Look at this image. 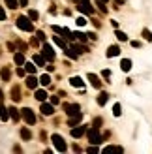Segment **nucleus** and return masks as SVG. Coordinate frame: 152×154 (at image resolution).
Returning a JSON list of instances; mask_svg holds the SVG:
<instances>
[{
	"label": "nucleus",
	"mask_w": 152,
	"mask_h": 154,
	"mask_svg": "<svg viewBox=\"0 0 152 154\" xmlns=\"http://www.w3.org/2000/svg\"><path fill=\"white\" fill-rule=\"evenodd\" d=\"M102 122H103V120H102L100 117H98V119H94V122H92V126H96V128H100V124H102Z\"/></svg>",
	"instance_id": "58836bf2"
},
{
	"label": "nucleus",
	"mask_w": 152,
	"mask_h": 154,
	"mask_svg": "<svg viewBox=\"0 0 152 154\" xmlns=\"http://www.w3.org/2000/svg\"><path fill=\"white\" fill-rule=\"evenodd\" d=\"M6 6L10 8V10H17V8H19V0H6Z\"/></svg>",
	"instance_id": "c85d7f7f"
},
{
	"label": "nucleus",
	"mask_w": 152,
	"mask_h": 154,
	"mask_svg": "<svg viewBox=\"0 0 152 154\" xmlns=\"http://www.w3.org/2000/svg\"><path fill=\"white\" fill-rule=\"evenodd\" d=\"M70 85H71V87H75V88H83V87H85V81H83L81 77L75 75V77H71V79H70Z\"/></svg>",
	"instance_id": "4468645a"
},
{
	"label": "nucleus",
	"mask_w": 152,
	"mask_h": 154,
	"mask_svg": "<svg viewBox=\"0 0 152 154\" xmlns=\"http://www.w3.org/2000/svg\"><path fill=\"white\" fill-rule=\"evenodd\" d=\"M77 10H79L81 13H87V15H92V13H94V8H92V4H90L88 0H79Z\"/></svg>",
	"instance_id": "39448f33"
},
{
	"label": "nucleus",
	"mask_w": 152,
	"mask_h": 154,
	"mask_svg": "<svg viewBox=\"0 0 152 154\" xmlns=\"http://www.w3.org/2000/svg\"><path fill=\"white\" fill-rule=\"evenodd\" d=\"M75 23H77V26H85V25H87V23H88V21H87L85 17H79L77 21H75Z\"/></svg>",
	"instance_id": "f704fd0d"
},
{
	"label": "nucleus",
	"mask_w": 152,
	"mask_h": 154,
	"mask_svg": "<svg viewBox=\"0 0 152 154\" xmlns=\"http://www.w3.org/2000/svg\"><path fill=\"white\" fill-rule=\"evenodd\" d=\"M11 98H13V102H19V100H21V90H19V87H13L11 88Z\"/></svg>",
	"instance_id": "b1692460"
},
{
	"label": "nucleus",
	"mask_w": 152,
	"mask_h": 154,
	"mask_svg": "<svg viewBox=\"0 0 152 154\" xmlns=\"http://www.w3.org/2000/svg\"><path fill=\"white\" fill-rule=\"evenodd\" d=\"M53 42H55V43L58 45V47H62L64 51L68 49V43H66V42H64V40H62V38H60V36H53Z\"/></svg>",
	"instance_id": "a211bd4d"
},
{
	"label": "nucleus",
	"mask_w": 152,
	"mask_h": 154,
	"mask_svg": "<svg viewBox=\"0 0 152 154\" xmlns=\"http://www.w3.org/2000/svg\"><path fill=\"white\" fill-rule=\"evenodd\" d=\"M113 115H115V117H120V115H122V105H120V103L113 105Z\"/></svg>",
	"instance_id": "c756f323"
},
{
	"label": "nucleus",
	"mask_w": 152,
	"mask_h": 154,
	"mask_svg": "<svg viewBox=\"0 0 152 154\" xmlns=\"http://www.w3.org/2000/svg\"><path fill=\"white\" fill-rule=\"evenodd\" d=\"M81 120H83V115H81V113L70 115V119H68V126H77V124H79Z\"/></svg>",
	"instance_id": "9d476101"
},
{
	"label": "nucleus",
	"mask_w": 152,
	"mask_h": 154,
	"mask_svg": "<svg viewBox=\"0 0 152 154\" xmlns=\"http://www.w3.org/2000/svg\"><path fill=\"white\" fill-rule=\"evenodd\" d=\"M13 62L17 64V66H23V64H25V55H23V53H15Z\"/></svg>",
	"instance_id": "6ab92c4d"
},
{
	"label": "nucleus",
	"mask_w": 152,
	"mask_h": 154,
	"mask_svg": "<svg viewBox=\"0 0 152 154\" xmlns=\"http://www.w3.org/2000/svg\"><path fill=\"white\" fill-rule=\"evenodd\" d=\"M17 28L21 30H25V32H32L34 30V25H32V19L30 17H17Z\"/></svg>",
	"instance_id": "7ed1b4c3"
},
{
	"label": "nucleus",
	"mask_w": 152,
	"mask_h": 154,
	"mask_svg": "<svg viewBox=\"0 0 152 154\" xmlns=\"http://www.w3.org/2000/svg\"><path fill=\"white\" fill-rule=\"evenodd\" d=\"M28 4V0H19V6H26Z\"/></svg>",
	"instance_id": "49530a36"
},
{
	"label": "nucleus",
	"mask_w": 152,
	"mask_h": 154,
	"mask_svg": "<svg viewBox=\"0 0 152 154\" xmlns=\"http://www.w3.org/2000/svg\"><path fill=\"white\" fill-rule=\"evenodd\" d=\"M41 51H43L41 55H43V58H45V60H51V62H53V60H55V51H53V47H51L49 43H43Z\"/></svg>",
	"instance_id": "423d86ee"
},
{
	"label": "nucleus",
	"mask_w": 152,
	"mask_h": 154,
	"mask_svg": "<svg viewBox=\"0 0 152 154\" xmlns=\"http://www.w3.org/2000/svg\"><path fill=\"white\" fill-rule=\"evenodd\" d=\"M43 115H45V117H49V115H53V113H55V105H53V103H41V109H40Z\"/></svg>",
	"instance_id": "f8f14e48"
},
{
	"label": "nucleus",
	"mask_w": 152,
	"mask_h": 154,
	"mask_svg": "<svg viewBox=\"0 0 152 154\" xmlns=\"http://www.w3.org/2000/svg\"><path fill=\"white\" fill-rule=\"evenodd\" d=\"M38 83H40V79H36V75H34V73H30V75L26 77V87H28V88H32V90H34V88L38 87Z\"/></svg>",
	"instance_id": "ddd939ff"
},
{
	"label": "nucleus",
	"mask_w": 152,
	"mask_h": 154,
	"mask_svg": "<svg viewBox=\"0 0 152 154\" xmlns=\"http://www.w3.org/2000/svg\"><path fill=\"white\" fill-rule=\"evenodd\" d=\"M103 152H124L122 147H115V145H109V147H105Z\"/></svg>",
	"instance_id": "393cba45"
},
{
	"label": "nucleus",
	"mask_w": 152,
	"mask_h": 154,
	"mask_svg": "<svg viewBox=\"0 0 152 154\" xmlns=\"http://www.w3.org/2000/svg\"><path fill=\"white\" fill-rule=\"evenodd\" d=\"M87 137H88V141L92 143V145H100V143L103 141V137H102L100 132H98V128H96V126H92L90 130H87Z\"/></svg>",
	"instance_id": "f257e3e1"
},
{
	"label": "nucleus",
	"mask_w": 152,
	"mask_h": 154,
	"mask_svg": "<svg viewBox=\"0 0 152 154\" xmlns=\"http://www.w3.org/2000/svg\"><path fill=\"white\" fill-rule=\"evenodd\" d=\"M87 79L90 81V85H92L94 88H102V81H100V77H98L96 73H88Z\"/></svg>",
	"instance_id": "6e6552de"
},
{
	"label": "nucleus",
	"mask_w": 152,
	"mask_h": 154,
	"mask_svg": "<svg viewBox=\"0 0 152 154\" xmlns=\"http://www.w3.org/2000/svg\"><path fill=\"white\" fill-rule=\"evenodd\" d=\"M6 19V11L2 10V6H0V21H4Z\"/></svg>",
	"instance_id": "a19ab883"
},
{
	"label": "nucleus",
	"mask_w": 152,
	"mask_h": 154,
	"mask_svg": "<svg viewBox=\"0 0 152 154\" xmlns=\"http://www.w3.org/2000/svg\"><path fill=\"white\" fill-rule=\"evenodd\" d=\"M19 49H26V43L25 42H19Z\"/></svg>",
	"instance_id": "c03bdc74"
},
{
	"label": "nucleus",
	"mask_w": 152,
	"mask_h": 154,
	"mask_svg": "<svg viewBox=\"0 0 152 154\" xmlns=\"http://www.w3.org/2000/svg\"><path fill=\"white\" fill-rule=\"evenodd\" d=\"M25 73H26V70L19 66V68H17V75H19V77H25Z\"/></svg>",
	"instance_id": "4c0bfd02"
},
{
	"label": "nucleus",
	"mask_w": 152,
	"mask_h": 154,
	"mask_svg": "<svg viewBox=\"0 0 152 154\" xmlns=\"http://www.w3.org/2000/svg\"><path fill=\"white\" fill-rule=\"evenodd\" d=\"M51 103L56 105V103H58V96H51Z\"/></svg>",
	"instance_id": "79ce46f5"
},
{
	"label": "nucleus",
	"mask_w": 152,
	"mask_h": 154,
	"mask_svg": "<svg viewBox=\"0 0 152 154\" xmlns=\"http://www.w3.org/2000/svg\"><path fill=\"white\" fill-rule=\"evenodd\" d=\"M34 96H36L38 102H45V100H47V92L40 88V90H36V94H34Z\"/></svg>",
	"instance_id": "aec40b11"
},
{
	"label": "nucleus",
	"mask_w": 152,
	"mask_h": 154,
	"mask_svg": "<svg viewBox=\"0 0 152 154\" xmlns=\"http://www.w3.org/2000/svg\"><path fill=\"white\" fill-rule=\"evenodd\" d=\"M40 83L43 85V87H47V85H51V77H49V73H43V75L40 77Z\"/></svg>",
	"instance_id": "cd10ccee"
},
{
	"label": "nucleus",
	"mask_w": 152,
	"mask_h": 154,
	"mask_svg": "<svg viewBox=\"0 0 152 154\" xmlns=\"http://www.w3.org/2000/svg\"><path fill=\"white\" fill-rule=\"evenodd\" d=\"M28 17L32 19V21H38V19H40V13H38L36 10H30V11H28Z\"/></svg>",
	"instance_id": "2f4dec72"
},
{
	"label": "nucleus",
	"mask_w": 152,
	"mask_h": 154,
	"mask_svg": "<svg viewBox=\"0 0 152 154\" xmlns=\"http://www.w3.org/2000/svg\"><path fill=\"white\" fill-rule=\"evenodd\" d=\"M102 75L105 77V79H109V77H111V72H109V70H103V72H102Z\"/></svg>",
	"instance_id": "ea45409f"
},
{
	"label": "nucleus",
	"mask_w": 152,
	"mask_h": 154,
	"mask_svg": "<svg viewBox=\"0 0 152 154\" xmlns=\"http://www.w3.org/2000/svg\"><path fill=\"white\" fill-rule=\"evenodd\" d=\"M115 36L118 38V42H128V34H126V32H122V30H118V28H117Z\"/></svg>",
	"instance_id": "bb28decb"
},
{
	"label": "nucleus",
	"mask_w": 152,
	"mask_h": 154,
	"mask_svg": "<svg viewBox=\"0 0 152 154\" xmlns=\"http://www.w3.org/2000/svg\"><path fill=\"white\" fill-rule=\"evenodd\" d=\"M85 134H87V126H77V128H71V137H75V139L83 137Z\"/></svg>",
	"instance_id": "1a4fd4ad"
},
{
	"label": "nucleus",
	"mask_w": 152,
	"mask_h": 154,
	"mask_svg": "<svg viewBox=\"0 0 152 154\" xmlns=\"http://www.w3.org/2000/svg\"><path fill=\"white\" fill-rule=\"evenodd\" d=\"M143 38H145L147 42H152V32H150L148 28H145V30H143Z\"/></svg>",
	"instance_id": "473e14b6"
},
{
	"label": "nucleus",
	"mask_w": 152,
	"mask_h": 154,
	"mask_svg": "<svg viewBox=\"0 0 152 154\" xmlns=\"http://www.w3.org/2000/svg\"><path fill=\"white\" fill-rule=\"evenodd\" d=\"M21 137L25 141H28V139H32V132H30L28 128H21Z\"/></svg>",
	"instance_id": "4be33fe9"
},
{
	"label": "nucleus",
	"mask_w": 152,
	"mask_h": 154,
	"mask_svg": "<svg viewBox=\"0 0 152 154\" xmlns=\"http://www.w3.org/2000/svg\"><path fill=\"white\" fill-rule=\"evenodd\" d=\"M4 98V92H2V88H0V100H2Z\"/></svg>",
	"instance_id": "de8ad7c7"
},
{
	"label": "nucleus",
	"mask_w": 152,
	"mask_h": 154,
	"mask_svg": "<svg viewBox=\"0 0 152 154\" xmlns=\"http://www.w3.org/2000/svg\"><path fill=\"white\" fill-rule=\"evenodd\" d=\"M23 66H25V70L28 72V73H36V62H25V64H23Z\"/></svg>",
	"instance_id": "5701e85b"
},
{
	"label": "nucleus",
	"mask_w": 152,
	"mask_h": 154,
	"mask_svg": "<svg viewBox=\"0 0 152 154\" xmlns=\"http://www.w3.org/2000/svg\"><path fill=\"white\" fill-rule=\"evenodd\" d=\"M132 47H141V42H132Z\"/></svg>",
	"instance_id": "37998d69"
},
{
	"label": "nucleus",
	"mask_w": 152,
	"mask_h": 154,
	"mask_svg": "<svg viewBox=\"0 0 152 154\" xmlns=\"http://www.w3.org/2000/svg\"><path fill=\"white\" fill-rule=\"evenodd\" d=\"M105 55H107V58L118 57V55H120V47H118V45H109V47H107V53H105Z\"/></svg>",
	"instance_id": "9b49d317"
},
{
	"label": "nucleus",
	"mask_w": 152,
	"mask_h": 154,
	"mask_svg": "<svg viewBox=\"0 0 152 154\" xmlns=\"http://www.w3.org/2000/svg\"><path fill=\"white\" fill-rule=\"evenodd\" d=\"M71 47H73L75 51H77V53H79V55H81V53H87V51H88V49L85 47V45H71Z\"/></svg>",
	"instance_id": "72a5a7b5"
},
{
	"label": "nucleus",
	"mask_w": 152,
	"mask_h": 154,
	"mask_svg": "<svg viewBox=\"0 0 152 154\" xmlns=\"http://www.w3.org/2000/svg\"><path fill=\"white\" fill-rule=\"evenodd\" d=\"M120 70H122V72H130L132 70V60L130 58H122V62H120Z\"/></svg>",
	"instance_id": "dca6fc26"
},
{
	"label": "nucleus",
	"mask_w": 152,
	"mask_h": 154,
	"mask_svg": "<svg viewBox=\"0 0 152 154\" xmlns=\"http://www.w3.org/2000/svg\"><path fill=\"white\" fill-rule=\"evenodd\" d=\"M87 152H90V154H94V152H100V149H98L96 145H92V147H88V149H87Z\"/></svg>",
	"instance_id": "e433bc0d"
},
{
	"label": "nucleus",
	"mask_w": 152,
	"mask_h": 154,
	"mask_svg": "<svg viewBox=\"0 0 152 154\" xmlns=\"http://www.w3.org/2000/svg\"><path fill=\"white\" fill-rule=\"evenodd\" d=\"M103 2H107V0H103Z\"/></svg>",
	"instance_id": "09e8293b"
},
{
	"label": "nucleus",
	"mask_w": 152,
	"mask_h": 154,
	"mask_svg": "<svg viewBox=\"0 0 152 154\" xmlns=\"http://www.w3.org/2000/svg\"><path fill=\"white\" fill-rule=\"evenodd\" d=\"M34 62H36V66H45V58H43V55H36V57H34Z\"/></svg>",
	"instance_id": "7c9ffc66"
},
{
	"label": "nucleus",
	"mask_w": 152,
	"mask_h": 154,
	"mask_svg": "<svg viewBox=\"0 0 152 154\" xmlns=\"http://www.w3.org/2000/svg\"><path fill=\"white\" fill-rule=\"evenodd\" d=\"M21 117L25 119L26 124H36V113L30 109V107H23V109H21Z\"/></svg>",
	"instance_id": "20e7f679"
},
{
	"label": "nucleus",
	"mask_w": 152,
	"mask_h": 154,
	"mask_svg": "<svg viewBox=\"0 0 152 154\" xmlns=\"http://www.w3.org/2000/svg\"><path fill=\"white\" fill-rule=\"evenodd\" d=\"M64 111H66L68 115L81 113V105H79V103H64Z\"/></svg>",
	"instance_id": "0eeeda50"
},
{
	"label": "nucleus",
	"mask_w": 152,
	"mask_h": 154,
	"mask_svg": "<svg viewBox=\"0 0 152 154\" xmlns=\"http://www.w3.org/2000/svg\"><path fill=\"white\" fill-rule=\"evenodd\" d=\"M107 100H109V94H107V92H102V94L100 96H98V105H105V103H107Z\"/></svg>",
	"instance_id": "412c9836"
},
{
	"label": "nucleus",
	"mask_w": 152,
	"mask_h": 154,
	"mask_svg": "<svg viewBox=\"0 0 152 154\" xmlns=\"http://www.w3.org/2000/svg\"><path fill=\"white\" fill-rule=\"evenodd\" d=\"M36 38H38L40 42H45V34L41 32V30H38V32H36Z\"/></svg>",
	"instance_id": "c9c22d12"
},
{
	"label": "nucleus",
	"mask_w": 152,
	"mask_h": 154,
	"mask_svg": "<svg viewBox=\"0 0 152 154\" xmlns=\"http://www.w3.org/2000/svg\"><path fill=\"white\" fill-rule=\"evenodd\" d=\"M122 6V0H115V8H120Z\"/></svg>",
	"instance_id": "a18cd8bd"
},
{
	"label": "nucleus",
	"mask_w": 152,
	"mask_h": 154,
	"mask_svg": "<svg viewBox=\"0 0 152 154\" xmlns=\"http://www.w3.org/2000/svg\"><path fill=\"white\" fill-rule=\"evenodd\" d=\"M8 111H10V119H11V120L19 122V119H21V113H19L17 109H15V107H10V109H8Z\"/></svg>",
	"instance_id": "f3484780"
},
{
	"label": "nucleus",
	"mask_w": 152,
	"mask_h": 154,
	"mask_svg": "<svg viewBox=\"0 0 152 154\" xmlns=\"http://www.w3.org/2000/svg\"><path fill=\"white\" fill-rule=\"evenodd\" d=\"M0 77H2L4 81H10V77H11V72L8 70V68H2V70H0Z\"/></svg>",
	"instance_id": "a878e982"
},
{
	"label": "nucleus",
	"mask_w": 152,
	"mask_h": 154,
	"mask_svg": "<svg viewBox=\"0 0 152 154\" xmlns=\"http://www.w3.org/2000/svg\"><path fill=\"white\" fill-rule=\"evenodd\" d=\"M51 141H53V145H55V149H56L58 152H66V150H68V145H66V141H64L62 135L53 134V135H51Z\"/></svg>",
	"instance_id": "f03ea898"
},
{
	"label": "nucleus",
	"mask_w": 152,
	"mask_h": 154,
	"mask_svg": "<svg viewBox=\"0 0 152 154\" xmlns=\"http://www.w3.org/2000/svg\"><path fill=\"white\" fill-rule=\"evenodd\" d=\"M8 119H10V111H8L6 107H4V103L0 102V120H2V122H6Z\"/></svg>",
	"instance_id": "2eb2a0df"
}]
</instances>
